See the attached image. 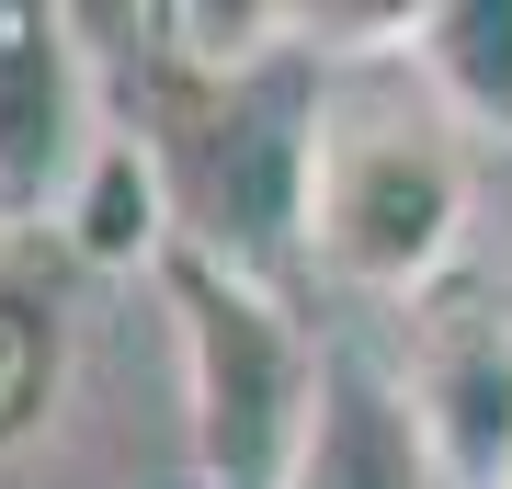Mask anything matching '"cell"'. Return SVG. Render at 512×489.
Masks as SVG:
<instances>
[{
    "instance_id": "obj_7",
    "label": "cell",
    "mask_w": 512,
    "mask_h": 489,
    "mask_svg": "<svg viewBox=\"0 0 512 489\" xmlns=\"http://www.w3.org/2000/svg\"><path fill=\"white\" fill-rule=\"evenodd\" d=\"M46 239L69 262H92V273H160L171 251H183V228H171V182H160V160H148L137 126H103V148L80 160V182H69V205H57Z\"/></svg>"
},
{
    "instance_id": "obj_3",
    "label": "cell",
    "mask_w": 512,
    "mask_h": 489,
    "mask_svg": "<svg viewBox=\"0 0 512 489\" xmlns=\"http://www.w3.org/2000/svg\"><path fill=\"white\" fill-rule=\"evenodd\" d=\"M160 296H171V342H183V433L205 489H285L319 410V364H330L308 319L285 308V285L194 262V251L160 262Z\"/></svg>"
},
{
    "instance_id": "obj_8",
    "label": "cell",
    "mask_w": 512,
    "mask_h": 489,
    "mask_svg": "<svg viewBox=\"0 0 512 489\" xmlns=\"http://www.w3.org/2000/svg\"><path fill=\"white\" fill-rule=\"evenodd\" d=\"M399 69L467 137H512V0H421Z\"/></svg>"
},
{
    "instance_id": "obj_6",
    "label": "cell",
    "mask_w": 512,
    "mask_h": 489,
    "mask_svg": "<svg viewBox=\"0 0 512 489\" xmlns=\"http://www.w3.org/2000/svg\"><path fill=\"white\" fill-rule=\"evenodd\" d=\"M285 489H456V478H444L433 433H421L399 364H376V353H330V364H319L308 444H296Z\"/></svg>"
},
{
    "instance_id": "obj_1",
    "label": "cell",
    "mask_w": 512,
    "mask_h": 489,
    "mask_svg": "<svg viewBox=\"0 0 512 489\" xmlns=\"http://www.w3.org/2000/svg\"><path fill=\"white\" fill-rule=\"evenodd\" d=\"M319 57H262V69L194 80L160 57V103L137 114L148 160L171 182V228H183L194 262L262 273L274 285L285 262H308V171H319Z\"/></svg>"
},
{
    "instance_id": "obj_10",
    "label": "cell",
    "mask_w": 512,
    "mask_h": 489,
    "mask_svg": "<svg viewBox=\"0 0 512 489\" xmlns=\"http://www.w3.org/2000/svg\"><path fill=\"white\" fill-rule=\"evenodd\" d=\"M501 489H512V478H501Z\"/></svg>"
},
{
    "instance_id": "obj_9",
    "label": "cell",
    "mask_w": 512,
    "mask_h": 489,
    "mask_svg": "<svg viewBox=\"0 0 512 489\" xmlns=\"http://www.w3.org/2000/svg\"><path fill=\"white\" fill-rule=\"evenodd\" d=\"M57 387H69V296L35 262V239H0V455L46 433Z\"/></svg>"
},
{
    "instance_id": "obj_2",
    "label": "cell",
    "mask_w": 512,
    "mask_h": 489,
    "mask_svg": "<svg viewBox=\"0 0 512 489\" xmlns=\"http://www.w3.org/2000/svg\"><path fill=\"white\" fill-rule=\"evenodd\" d=\"M467 205H478L467 126L421 80L410 91H330L319 171H308V262L342 296L421 308L467 251Z\"/></svg>"
},
{
    "instance_id": "obj_4",
    "label": "cell",
    "mask_w": 512,
    "mask_h": 489,
    "mask_svg": "<svg viewBox=\"0 0 512 489\" xmlns=\"http://www.w3.org/2000/svg\"><path fill=\"white\" fill-rule=\"evenodd\" d=\"M92 148H103V103H92L80 12L0 0V239H46Z\"/></svg>"
},
{
    "instance_id": "obj_5",
    "label": "cell",
    "mask_w": 512,
    "mask_h": 489,
    "mask_svg": "<svg viewBox=\"0 0 512 489\" xmlns=\"http://www.w3.org/2000/svg\"><path fill=\"white\" fill-rule=\"evenodd\" d=\"M399 387H410V410H421V433H433L456 489H501L512 478V308H501V285L444 273L410 308Z\"/></svg>"
}]
</instances>
